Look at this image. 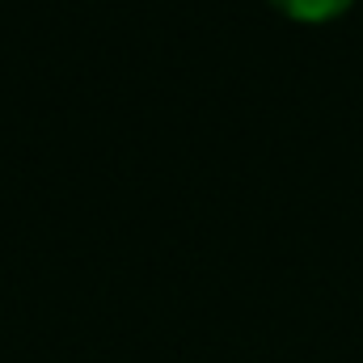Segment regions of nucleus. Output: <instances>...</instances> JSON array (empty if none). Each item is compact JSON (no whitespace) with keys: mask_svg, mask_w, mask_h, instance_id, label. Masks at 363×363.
Listing matches in <instances>:
<instances>
[{"mask_svg":"<svg viewBox=\"0 0 363 363\" xmlns=\"http://www.w3.org/2000/svg\"><path fill=\"white\" fill-rule=\"evenodd\" d=\"M274 9L291 21H334L342 17L355 0H271Z\"/></svg>","mask_w":363,"mask_h":363,"instance_id":"1","label":"nucleus"}]
</instances>
